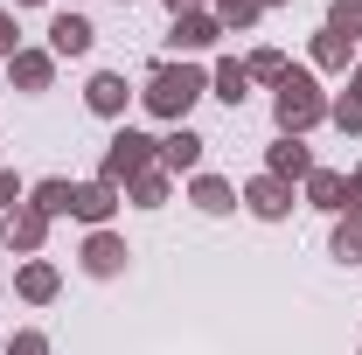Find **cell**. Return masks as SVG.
Wrapping results in <instances>:
<instances>
[{
  "mask_svg": "<svg viewBox=\"0 0 362 355\" xmlns=\"http://www.w3.org/2000/svg\"><path fill=\"white\" fill-rule=\"evenodd\" d=\"M14 49H21V21L14 7H0V63H14Z\"/></svg>",
  "mask_w": 362,
  "mask_h": 355,
  "instance_id": "obj_27",
  "label": "cell"
},
{
  "mask_svg": "<svg viewBox=\"0 0 362 355\" xmlns=\"http://www.w3.org/2000/svg\"><path fill=\"white\" fill-rule=\"evenodd\" d=\"M272 126L286 139H307L314 126H327V91H320V77L314 70H286L279 84H272Z\"/></svg>",
  "mask_w": 362,
  "mask_h": 355,
  "instance_id": "obj_2",
  "label": "cell"
},
{
  "mask_svg": "<svg viewBox=\"0 0 362 355\" xmlns=\"http://www.w3.org/2000/svg\"><path fill=\"white\" fill-rule=\"evenodd\" d=\"M119 7H133V0H119Z\"/></svg>",
  "mask_w": 362,
  "mask_h": 355,
  "instance_id": "obj_37",
  "label": "cell"
},
{
  "mask_svg": "<svg viewBox=\"0 0 362 355\" xmlns=\"http://www.w3.org/2000/svg\"><path fill=\"white\" fill-rule=\"evenodd\" d=\"M146 168H160V139L139 133V126H119V133L105 139V161H98V181H112L119 195H126V181L146 175Z\"/></svg>",
  "mask_w": 362,
  "mask_h": 355,
  "instance_id": "obj_3",
  "label": "cell"
},
{
  "mask_svg": "<svg viewBox=\"0 0 362 355\" xmlns=\"http://www.w3.org/2000/svg\"><path fill=\"white\" fill-rule=\"evenodd\" d=\"M209 14L223 21V35H244V28H258V21H265V7H258V0H209Z\"/></svg>",
  "mask_w": 362,
  "mask_h": 355,
  "instance_id": "obj_22",
  "label": "cell"
},
{
  "mask_svg": "<svg viewBox=\"0 0 362 355\" xmlns=\"http://www.w3.org/2000/svg\"><path fill=\"white\" fill-rule=\"evenodd\" d=\"M0 307H7V286H0Z\"/></svg>",
  "mask_w": 362,
  "mask_h": 355,
  "instance_id": "obj_35",
  "label": "cell"
},
{
  "mask_svg": "<svg viewBox=\"0 0 362 355\" xmlns=\"http://www.w3.org/2000/svg\"><path fill=\"white\" fill-rule=\"evenodd\" d=\"M237 202H244L258 223H286V216H293V202H300V188L279 181V175H251L244 188H237Z\"/></svg>",
  "mask_w": 362,
  "mask_h": 355,
  "instance_id": "obj_4",
  "label": "cell"
},
{
  "mask_svg": "<svg viewBox=\"0 0 362 355\" xmlns=\"http://www.w3.org/2000/svg\"><path fill=\"white\" fill-rule=\"evenodd\" d=\"M349 91H362V63H356V70H349Z\"/></svg>",
  "mask_w": 362,
  "mask_h": 355,
  "instance_id": "obj_31",
  "label": "cell"
},
{
  "mask_svg": "<svg viewBox=\"0 0 362 355\" xmlns=\"http://www.w3.org/2000/svg\"><path fill=\"white\" fill-rule=\"evenodd\" d=\"M28 202H35L42 216H70V202H77V181H63V175H42L35 188H28Z\"/></svg>",
  "mask_w": 362,
  "mask_h": 355,
  "instance_id": "obj_19",
  "label": "cell"
},
{
  "mask_svg": "<svg viewBox=\"0 0 362 355\" xmlns=\"http://www.w3.org/2000/svg\"><path fill=\"white\" fill-rule=\"evenodd\" d=\"M327 119H334L349 139H362V91H341V98H327Z\"/></svg>",
  "mask_w": 362,
  "mask_h": 355,
  "instance_id": "obj_25",
  "label": "cell"
},
{
  "mask_svg": "<svg viewBox=\"0 0 362 355\" xmlns=\"http://www.w3.org/2000/svg\"><path fill=\"white\" fill-rule=\"evenodd\" d=\"M188 202H195L202 216H230V209H237V181H223V175L202 168V175H188Z\"/></svg>",
  "mask_w": 362,
  "mask_h": 355,
  "instance_id": "obj_16",
  "label": "cell"
},
{
  "mask_svg": "<svg viewBox=\"0 0 362 355\" xmlns=\"http://www.w3.org/2000/svg\"><path fill=\"white\" fill-rule=\"evenodd\" d=\"M126 202H133V209H168V202H175V175H168V168L133 175V181H126Z\"/></svg>",
  "mask_w": 362,
  "mask_h": 355,
  "instance_id": "obj_18",
  "label": "cell"
},
{
  "mask_svg": "<svg viewBox=\"0 0 362 355\" xmlns=\"http://www.w3.org/2000/svg\"><path fill=\"white\" fill-rule=\"evenodd\" d=\"M90 42H98V28H90L77 7H63L56 21H49V56L63 63V56H90Z\"/></svg>",
  "mask_w": 362,
  "mask_h": 355,
  "instance_id": "obj_14",
  "label": "cell"
},
{
  "mask_svg": "<svg viewBox=\"0 0 362 355\" xmlns=\"http://www.w3.org/2000/svg\"><path fill=\"white\" fill-rule=\"evenodd\" d=\"M126 258H133V244H126L119 230H90L84 251H77V265H84L90 279H119V272H126Z\"/></svg>",
  "mask_w": 362,
  "mask_h": 355,
  "instance_id": "obj_7",
  "label": "cell"
},
{
  "mask_svg": "<svg viewBox=\"0 0 362 355\" xmlns=\"http://www.w3.org/2000/svg\"><path fill=\"white\" fill-rule=\"evenodd\" d=\"M139 91L119 77V70H90V84H84V105L98 112V119H126V105H133Z\"/></svg>",
  "mask_w": 362,
  "mask_h": 355,
  "instance_id": "obj_11",
  "label": "cell"
},
{
  "mask_svg": "<svg viewBox=\"0 0 362 355\" xmlns=\"http://www.w3.org/2000/svg\"><path fill=\"white\" fill-rule=\"evenodd\" d=\"M314 168H320V161H314V146H307V139H286V133H279V139L265 146V175L293 181V188H300V181L314 175Z\"/></svg>",
  "mask_w": 362,
  "mask_h": 355,
  "instance_id": "obj_10",
  "label": "cell"
},
{
  "mask_svg": "<svg viewBox=\"0 0 362 355\" xmlns=\"http://www.w3.org/2000/svg\"><path fill=\"white\" fill-rule=\"evenodd\" d=\"M63 7H77V0H63Z\"/></svg>",
  "mask_w": 362,
  "mask_h": 355,
  "instance_id": "obj_36",
  "label": "cell"
},
{
  "mask_svg": "<svg viewBox=\"0 0 362 355\" xmlns=\"http://www.w3.org/2000/svg\"><path fill=\"white\" fill-rule=\"evenodd\" d=\"M327 251H334L341 265H362V209L334 216V230H327Z\"/></svg>",
  "mask_w": 362,
  "mask_h": 355,
  "instance_id": "obj_21",
  "label": "cell"
},
{
  "mask_svg": "<svg viewBox=\"0 0 362 355\" xmlns=\"http://www.w3.org/2000/svg\"><path fill=\"white\" fill-rule=\"evenodd\" d=\"M0 355H49V334H42V327H14Z\"/></svg>",
  "mask_w": 362,
  "mask_h": 355,
  "instance_id": "obj_26",
  "label": "cell"
},
{
  "mask_svg": "<svg viewBox=\"0 0 362 355\" xmlns=\"http://www.w3.org/2000/svg\"><path fill=\"white\" fill-rule=\"evenodd\" d=\"M168 14H195V7H209V0H160Z\"/></svg>",
  "mask_w": 362,
  "mask_h": 355,
  "instance_id": "obj_29",
  "label": "cell"
},
{
  "mask_svg": "<svg viewBox=\"0 0 362 355\" xmlns=\"http://www.w3.org/2000/svg\"><path fill=\"white\" fill-rule=\"evenodd\" d=\"M202 153H209V139L195 133V126H168V133H160V168H168V175H202Z\"/></svg>",
  "mask_w": 362,
  "mask_h": 355,
  "instance_id": "obj_8",
  "label": "cell"
},
{
  "mask_svg": "<svg viewBox=\"0 0 362 355\" xmlns=\"http://www.w3.org/2000/svg\"><path fill=\"white\" fill-rule=\"evenodd\" d=\"M209 98H223L230 112H244V98H251V70H244V56H216V70H209Z\"/></svg>",
  "mask_w": 362,
  "mask_h": 355,
  "instance_id": "obj_17",
  "label": "cell"
},
{
  "mask_svg": "<svg viewBox=\"0 0 362 355\" xmlns=\"http://www.w3.org/2000/svg\"><path fill=\"white\" fill-rule=\"evenodd\" d=\"M209 98V70H195L188 56H160L153 70H146V84H139V105H146V119H160V126H188V112Z\"/></svg>",
  "mask_w": 362,
  "mask_h": 355,
  "instance_id": "obj_1",
  "label": "cell"
},
{
  "mask_svg": "<svg viewBox=\"0 0 362 355\" xmlns=\"http://www.w3.org/2000/svg\"><path fill=\"white\" fill-rule=\"evenodd\" d=\"M14 202H28V188H21V175H14V168H0V216H7Z\"/></svg>",
  "mask_w": 362,
  "mask_h": 355,
  "instance_id": "obj_28",
  "label": "cell"
},
{
  "mask_svg": "<svg viewBox=\"0 0 362 355\" xmlns=\"http://www.w3.org/2000/svg\"><path fill=\"white\" fill-rule=\"evenodd\" d=\"M7 84L14 91H28V98H35V91H49L56 84V56H49V49H14V63H7Z\"/></svg>",
  "mask_w": 362,
  "mask_h": 355,
  "instance_id": "obj_15",
  "label": "cell"
},
{
  "mask_svg": "<svg viewBox=\"0 0 362 355\" xmlns=\"http://www.w3.org/2000/svg\"><path fill=\"white\" fill-rule=\"evenodd\" d=\"M63 293V272L49 265V258H21L14 265V300H28V307H49Z\"/></svg>",
  "mask_w": 362,
  "mask_h": 355,
  "instance_id": "obj_13",
  "label": "cell"
},
{
  "mask_svg": "<svg viewBox=\"0 0 362 355\" xmlns=\"http://www.w3.org/2000/svg\"><path fill=\"white\" fill-rule=\"evenodd\" d=\"M244 70H251V84H279L293 63H286V49H251V56H244Z\"/></svg>",
  "mask_w": 362,
  "mask_h": 355,
  "instance_id": "obj_24",
  "label": "cell"
},
{
  "mask_svg": "<svg viewBox=\"0 0 362 355\" xmlns=\"http://www.w3.org/2000/svg\"><path fill=\"white\" fill-rule=\"evenodd\" d=\"M119 202H126V195H119V188H112V181H77V202H70V216L77 223H90V230H112V216H119Z\"/></svg>",
  "mask_w": 362,
  "mask_h": 355,
  "instance_id": "obj_9",
  "label": "cell"
},
{
  "mask_svg": "<svg viewBox=\"0 0 362 355\" xmlns=\"http://www.w3.org/2000/svg\"><path fill=\"white\" fill-rule=\"evenodd\" d=\"M307 56H314V70H327V77L356 70V42H341V35H327V28L314 35V49H307Z\"/></svg>",
  "mask_w": 362,
  "mask_h": 355,
  "instance_id": "obj_20",
  "label": "cell"
},
{
  "mask_svg": "<svg viewBox=\"0 0 362 355\" xmlns=\"http://www.w3.org/2000/svg\"><path fill=\"white\" fill-rule=\"evenodd\" d=\"M300 202H307V209H327V216H349V209H356V188H349L341 168H314V175L300 181Z\"/></svg>",
  "mask_w": 362,
  "mask_h": 355,
  "instance_id": "obj_5",
  "label": "cell"
},
{
  "mask_svg": "<svg viewBox=\"0 0 362 355\" xmlns=\"http://www.w3.org/2000/svg\"><path fill=\"white\" fill-rule=\"evenodd\" d=\"M349 188H356V209H362V161L349 168Z\"/></svg>",
  "mask_w": 362,
  "mask_h": 355,
  "instance_id": "obj_30",
  "label": "cell"
},
{
  "mask_svg": "<svg viewBox=\"0 0 362 355\" xmlns=\"http://www.w3.org/2000/svg\"><path fill=\"white\" fill-rule=\"evenodd\" d=\"M258 7H286V0H258Z\"/></svg>",
  "mask_w": 362,
  "mask_h": 355,
  "instance_id": "obj_34",
  "label": "cell"
},
{
  "mask_svg": "<svg viewBox=\"0 0 362 355\" xmlns=\"http://www.w3.org/2000/svg\"><path fill=\"white\" fill-rule=\"evenodd\" d=\"M327 35L362 42V0H327Z\"/></svg>",
  "mask_w": 362,
  "mask_h": 355,
  "instance_id": "obj_23",
  "label": "cell"
},
{
  "mask_svg": "<svg viewBox=\"0 0 362 355\" xmlns=\"http://www.w3.org/2000/svg\"><path fill=\"white\" fill-rule=\"evenodd\" d=\"M223 42V21L209 14V7H195V14H175V28H168V49H175V63L181 56H202V49H216Z\"/></svg>",
  "mask_w": 362,
  "mask_h": 355,
  "instance_id": "obj_6",
  "label": "cell"
},
{
  "mask_svg": "<svg viewBox=\"0 0 362 355\" xmlns=\"http://www.w3.org/2000/svg\"><path fill=\"white\" fill-rule=\"evenodd\" d=\"M14 7H42V0H14Z\"/></svg>",
  "mask_w": 362,
  "mask_h": 355,
  "instance_id": "obj_32",
  "label": "cell"
},
{
  "mask_svg": "<svg viewBox=\"0 0 362 355\" xmlns=\"http://www.w3.org/2000/svg\"><path fill=\"white\" fill-rule=\"evenodd\" d=\"M0 244H7V216H0Z\"/></svg>",
  "mask_w": 362,
  "mask_h": 355,
  "instance_id": "obj_33",
  "label": "cell"
},
{
  "mask_svg": "<svg viewBox=\"0 0 362 355\" xmlns=\"http://www.w3.org/2000/svg\"><path fill=\"white\" fill-rule=\"evenodd\" d=\"M49 223H56V216H42L35 202H14V209H7V244H14L21 258H42V244H49Z\"/></svg>",
  "mask_w": 362,
  "mask_h": 355,
  "instance_id": "obj_12",
  "label": "cell"
}]
</instances>
